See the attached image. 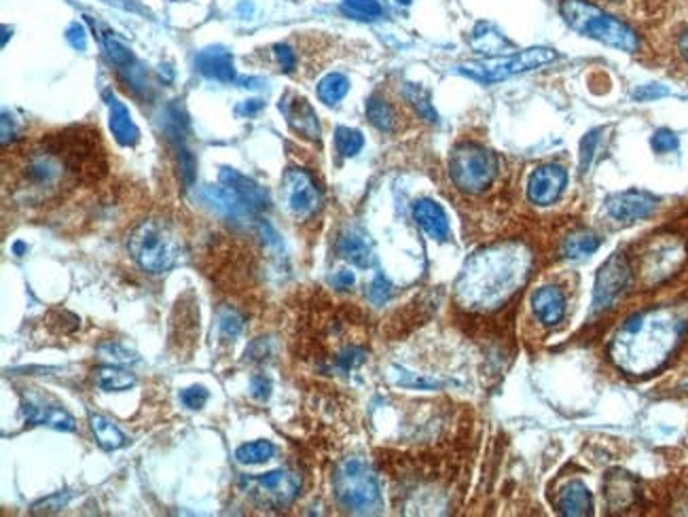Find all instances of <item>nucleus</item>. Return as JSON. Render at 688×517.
Instances as JSON below:
<instances>
[{
    "instance_id": "nucleus-43",
    "label": "nucleus",
    "mask_w": 688,
    "mask_h": 517,
    "mask_svg": "<svg viewBox=\"0 0 688 517\" xmlns=\"http://www.w3.org/2000/svg\"><path fill=\"white\" fill-rule=\"evenodd\" d=\"M250 395L259 401H268L272 397V381L265 376H254L250 379Z\"/></svg>"
},
{
    "instance_id": "nucleus-21",
    "label": "nucleus",
    "mask_w": 688,
    "mask_h": 517,
    "mask_svg": "<svg viewBox=\"0 0 688 517\" xmlns=\"http://www.w3.org/2000/svg\"><path fill=\"white\" fill-rule=\"evenodd\" d=\"M413 219H415V223H417L432 240H448V214H446V210L439 207L435 200H417V202L413 204Z\"/></svg>"
},
{
    "instance_id": "nucleus-33",
    "label": "nucleus",
    "mask_w": 688,
    "mask_h": 517,
    "mask_svg": "<svg viewBox=\"0 0 688 517\" xmlns=\"http://www.w3.org/2000/svg\"><path fill=\"white\" fill-rule=\"evenodd\" d=\"M365 146V137L358 130L352 128H337L335 130V149L342 157H354L363 151Z\"/></svg>"
},
{
    "instance_id": "nucleus-38",
    "label": "nucleus",
    "mask_w": 688,
    "mask_h": 517,
    "mask_svg": "<svg viewBox=\"0 0 688 517\" xmlns=\"http://www.w3.org/2000/svg\"><path fill=\"white\" fill-rule=\"evenodd\" d=\"M207 397H210V392L204 386H191V388H185L180 392V401L189 410H202L207 403Z\"/></svg>"
},
{
    "instance_id": "nucleus-34",
    "label": "nucleus",
    "mask_w": 688,
    "mask_h": 517,
    "mask_svg": "<svg viewBox=\"0 0 688 517\" xmlns=\"http://www.w3.org/2000/svg\"><path fill=\"white\" fill-rule=\"evenodd\" d=\"M100 359L106 361L108 365H130V363H137L138 356L134 352H130L128 348H123L121 344H115V342H106L100 345Z\"/></svg>"
},
{
    "instance_id": "nucleus-8",
    "label": "nucleus",
    "mask_w": 688,
    "mask_h": 517,
    "mask_svg": "<svg viewBox=\"0 0 688 517\" xmlns=\"http://www.w3.org/2000/svg\"><path fill=\"white\" fill-rule=\"evenodd\" d=\"M557 60V51H553L549 47H532L525 51H519L507 58H494V60H485L477 64H464L460 67V72L468 74L475 81L482 83H496V81H505L509 77H515L527 70L541 69L545 64H550Z\"/></svg>"
},
{
    "instance_id": "nucleus-50",
    "label": "nucleus",
    "mask_w": 688,
    "mask_h": 517,
    "mask_svg": "<svg viewBox=\"0 0 688 517\" xmlns=\"http://www.w3.org/2000/svg\"><path fill=\"white\" fill-rule=\"evenodd\" d=\"M396 2H401V4H410L412 0H396Z\"/></svg>"
},
{
    "instance_id": "nucleus-44",
    "label": "nucleus",
    "mask_w": 688,
    "mask_h": 517,
    "mask_svg": "<svg viewBox=\"0 0 688 517\" xmlns=\"http://www.w3.org/2000/svg\"><path fill=\"white\" fill-rule=\"evenodd\" d=\"M67 40H69L74 49L83 51V49L87 47V31H85V26L79 24V22L70 24L69 31H67Z\"/></svg>"
},
{
    "instance_id": "nucleus-41",
    "label": "nucleus",
    "mask_w": 688,
    "mask_h": 517,
    "mask_svg": "<svg viewBox=\"0 0 688 517\" xmlns=\"http://www.w3.org/2000/svg\"><path fill=\"white\" fill-rule=\"evenodd\" d=\"M597 139H600V130L586 134L583 142H581V171L586 173L589 166H591V160L595 155V149H597Z\"/></svg>"
},
{
    "instance_id": "nucleus-42",
    "label": "nucleus",
    "mask_w": 688,
    "mask_h": 517,
    "mask_svg": "<svg viewBox=\"0 0 688 517\" xmlns=\"http://www.w3.org/2000/svg\"><path fill=\"white\" fill-rule=\"evenodd\" d=\"M274 54L275 58H277V64L282 67L284 72H293V70L297 69V56H295V51L288 45H275Z\"/></svg>"
},
{
    "instance_id": "nucleus-5",
    "label": "nucleus",
    "mask_w": 688,
    "mask_h": 517,
    "mask_svg": "<svg viewBox=\"0 0 688 517\" xmlns=\"http://www.w3.org/2000/svg\"><path fill=\"white\" fill-rule=\"evenodd\" d=\"M335 496L349 514L371 516L381 509V490L373 469L358 458L340 465L335 473Z\"/></svg>"
},
{
    "instance_id": "nucleus-29",
    "label": "nucleus",
    "mask_w": 688,
    "mask_h": 517,
    "mask_svg": "<svg viewBox=\"0 0 688 517\" xmlns=\"http://www.w3.org/2000/svg\"><path fill=\"white\" fill-rule=\"evenodd\" d=\"M349 92V81L342 72H331L318 83V98L327 106L342 103Z\"/></svg>"
},
{
    "instance_id": "nucleus-39",
    "label": "nucleus",
    "mask_w": 688,
    "mask_h": 517,
    "mask_svg": "<svg viewBox=\"0 0 688 517\" xmlns=\"http://www.w3.org/2000/svg\"><path fill=\"white\" fill-rule=\"evenodd\" d=\"M392 284L388 282V278L383 277V274H378V277L373 278V282H371V286H369V299L376 304V306H381V304H385L390 297H392Z\"/></svg>"
},
{
    "instance_id": "nucleus-18",
    "label": "nucleus",
    "mask_w": 688,
    "mask_h": 517,
    "mask_svg": "<svg viewBox=\"0 0 688 517\" xmlns=\"http://www.w3.org/2000/svg\"><path fill=\"white\" fill-rule=\"evenodd\" d=\"M104 101L108 104V128H110L112 137L121 146H134L140 139V130H138L128 106L121 103L112 92H106Z\"/></svg>"
},
{
    "instance_id": "nucleus-12",
    "label": "nucleus",
    "mask_w": 688,
    "mask_h": 517,
    "mask_svg": "<svg viewBox=\"0 0 688 517\" xmlns=\"http://www.w3.org/2000/svg\"><path fill=\"white\" fill-rule=\"evenodd\" d=\"M659 208V200L649 191H640V189H629V191H620L606 200V210L608 214L620 221V223H636L642 219L653 216L654 210Z\"/></svg>"
},
{
    "instance_id": "nucleus-40",
    "label": "nucleus",
    "mask_w": 688,
    "mask_h": 517,
    "mask_svg": "<svg viewBox=\"0 0 688 517\" xmlns=\"http://www.w3.org/2000/svg\"><path fill=\"white\" fill-rule=\"evenodd\" d=\"M367 359V352L360 348H345L344 352L337 356V365L342 372H352L358 365H363Z\"/></svg>"
},
{
    "instance_id": "nucleus-45",
    "label": "nucleus",
    "mask_w": 688,
    "mask_h": 517,
    "mask_svg": "<svg viewBox=\"0 0 688 517\" xmlns=\"http://www.w3.org/2000/svg\"><path fill=\"white\" fill-rule=\"evenodd\" d=\"M663 96H667V90L665 87H661V85H642L640 90H636L633 92V98L638 101V103H651V101H656V98H663Z\"/></svg>"
},
{
    "instance_id": "nucleus-7",
    "label": "nucleus",
    "mask_w": 688,
    "mask_h": 517,
    "mask_svg": "<svg viewBox=\"0 0 688 517\" xmlns=\"http://www.w3.org/2000/svg\"><path fill=\"white\" fill-rule=\"evenodd\" d=\"M49 151H54L67 164L70 174L81 178L96 180L106 171L98 134L85 128H72L54 137L49 142Z\"/></svg>"
},
{
    "instance_id": "nucleus-47",
    "label": "nucleus",
    "mask_w": 688,
    "mask_h": 517,
    "mask_svg": "<svg viewBox=\"0 0 688 517\" xmlns=\"http://www.w3.org/2000/svg\"><path fill=\"white\" fill-rule=\"evenodd\" d=\"M261 108H263L261 101H246V103L241 104L240 108H238V113L252 117V115H257Z\"/></svg>"
},
{
    "instance_id": "nucleus-15",
    "label": "nucleus",
    "mask_w": 688,
    "mask_h": 517,
    "mask_svg": "<svg viewBox=\"0 0 688 517\" xmlns=\"http://www.w3.org/2000/svg\"><path fill=\"white\" fill-rule=\"evenodd\" d=\"M280 113L284 115L286 124L290 126L293 132H297L299 137L308 140H320V121L316 110L311 108V104L297 94H286L280 101Z\"/></svg>"
},
{
    "instance_id": "nucleus-11",
    "label": "nucleus",
    "mask_w": 688,
    "mask_h": 517,
    "mask_svg": "<svg viewBox=\"0 0 688 517\" xmlns=\"http://www.w3.org/2000/svg\"><path fill=\"white\" fill-rule=\"evenodd\" d=\"M631 282V268L625 255H613L597 272L595 289H593V306L595 310H606L615 304V299Z\"/></svg>"
},
{
    "instance_id": "nucleus-25",
    "label": "nucleus",
    "mask_w": 688,
    "mask_h": 517,
    "mask_svg": "<svg viewBox=\"0 0 688 517\" xmlns=\"http://www.w3.org/2000/svg\"><path fill=\"white\" fill-rule=\"evenodd\" d=\"M204 202L214 208L218 214L229 216L234 221H244L250 208L241 202L240 198L229 189V187H206L204 189Z\"/></svg>"
},
{
    "instance_id": "nucleus-27",
    "label": "nucleus",
    "mask_w": 688,
    "mask_h": 517,
    "mask_svg": "<svg viewBox=\"0 0 688 517\" xmlns=\"http://www.w3.org/2000/svg\"><path fill=\"white\" fill-rule=\"evenodd\" d=\"M96 384L104 392H126L137 386V376L121 369L119 365H106L103 369H98Z\"/></svg>"
},
{
    "instance_id": "nucleus-37",
    "label": "nucleus",
    "mask_w": 688,
    "mask_h": 517,
    "mask_svg": "<svg viewBox=\"0 0 688 517\" xmlns=\"http://www.w3.org/2000/svg\"><path fill=\"white\" fill-rule=\"evenodd\" d=\"M651 146H653L654 153H672L680 146V139L676 132L667 130V128H661L656 130L651 139Z\"/></svg>"
},
{
    "instance_id": "nucleus-48",
    "label": "nucleus",
    "mask_w": 688,
    "mask_h": 517,
    "mask_svg": "<svg viewBox=\"0 0 688 517\" xmlns=\"http://www.w3.org/2000/svg\"><path fill=\"white\" fill-rule=\"evenodd\" d=\"M680 51H683V58L688 62V31L680 36Z\"/></svg>"
},
{
    "instance_id": "nucleus-1",
    "label": "nucleus",
    "mask_w": 688,
    "mask_h": 517,
    "mask_svg": "<svg viewBox=\"0 0 688 517\" xmlns=\"http://www.w3.org/2000/svg\"><path fill=\"white\" fill-rule=\"evenodd\" d=\"M688 329L685 306H661L640 312L622 322L610 344L615 365L631 376L661 369L683 344Z\"/></svg>"
},
{
    "instance_id": "nucleus-28",
    "label": "nucleus",
    "mask_w": 688,
    "mask_h": 517,
    "mask_svg": "<svg viewBox=\"0 0 688 517\" xmlns=\"http://www.w3.org/2000/svg\"><path fill=\"white\" fill-rule=\"evenodd\" d=\"M600 244L602 242L593 232L581 230V232H574V234H570L566 238V242H564V255L568 259H574V261L586 259L589 255H593L600 248Z\"/></svg>"
},
{
    "instance_id": "nucleus-22",
    "label": "nucleus",
    "mask_w": 688,
    "mask_h": 517,
    "mask_svg": "<svg viewBox=\"0 0 688 517\" xmlns=\"http://www.w3.org/2000/svg\"><path fill=\"white\" fill-rule=\"evenodd\" d=\"M532 310L543 325L555 327L566 316V297L557 286H541L532 295Z\"/></svg>"
},
{
    "instance_id": "nucleus-31",
    "label": "nucleus",
    "mask_w": 688,
    "mask_h": 517,
    "mask_svg": "<svg viewBox=\"0 0 688 517\" xmlns=\"http://www.w3.org/2000/svg\"><path fill=\"white\" fill-rule=\"evenodd\" d=\"M275 454V446L272 442H250L236 449V460L240 465H263L272 460Z\"/></svg>"
},
{
    "instance_id": "nucleus-6",
    "label": "nucleus",
    "mask_w": 688,
    "mask_h": 517,
    "mask_svg": "<svg viewBox=\"0 0 688 517\" xmlns=\"http://www.w3.org/2000/svg\"><path fill=\"white\" fill-rule=\"evenodd\" d=\"M498 174V160L491 151L475 142L458 144L449 155V176L453 185L468 193H483Z\"/></svg>"
},
{
    "instance_id": "nucleus-30",
    "label": "nucleus",
    "mask_w": 688,
    "mask_h": 517,
    "mask_svg": "<svg viewBox=\"0 0 688 517\" xmlns=\"http://www.w3.org/2000/svg\"><path fill=\"white\" fill-rule=\"evenodd\" d=\"M367 117L371 121L373 128H378L379 132H394L396 128V115L392 110V106L385 103L381 96H371L367 101Z\"/></svg>"
},
{
    "instance_id": "nucleus-3",
    "label": "nucleus",
    "mask_w": 688,
    "mask_h": 517,
    "mask_svg": "<svg viewBox=\"0 0 688 517\" xmlns=\"http://www.w3.org/2000/svg\"><path fill=\"white\" fill-rule=\"evenodd\" d=\"M564 22L579 35L600 40L608 47L633 54L640 47L638 35L615 15L586 0H564L559 4Z\"/></svg>"
},
{
    "instance_id": "nucleus-32",
    "label": "nucleus",
    "mask_w": 688,
    "mask_h": 517,
    "mask_svg": "<svg viewBox=\"0 0 688 517\" xmlns=\"http://www.w3.org/2000/svg\"><path fill=\"white\" fill-rule=\"evenodd\" d=\"M342 11L352 20L373 22L383 15V7L379 0H344Z\"/></svg>"
},
{
    "instance_id": "nucleus-49",
    "label": "nucleus",
    "mask_w": 688,
    "mask_h": 517,
    "mask_svg": "<svg viewBox=\"0 0 688 517\" xmlns=\"http://www.w3.org/2000/svg\"><path fill=\"white\" fill-rule=\"evenodd\" d=\"M2 33H4V35H2V45H7V38H9V28H7V26H2Z\"/></svg>"
},
{
    "instance_id": "nucleus-17",
    "label": "nucleus",
    "mask_w": 688,
    "mask_h": 517,
    "mask_svg": "<svg viewBox=\"0 0 688 517\" xmlns=\"http://www.w3.org/2000/svg\"><path fill=\"white\" fill-rule=\"evenodd\" d=\"M104 49H106V56L110 58V62L117 67L121 79L134 90L140 92L146 87V77H144V69L138 64L137 58L132 56V51L121 45L117 38H112L110 35H106L103 38Z\"/></svg>"
},
{
    "instance_id": "nucleus-24",
    "label": "nucleus",
    "mask_w": 688,
    "mask_h": 517,
    "mask_svg": "<svg viewBox=\"0 0 688 517\" xmlns=\"http://www.w3.org/2000/svg\"><path fill=\"white\" fill-rule=\"evenodd\" d=\"M557 507L564 516L583 517L593 514V496L583 482L566 483L559 490Z\"/></svg>"
},
{
    "instance_id": "nucleus-35",
    "label": "nucleus",
    "mask_w": 688,
    "mask_h": 517,
    "mask_svg": "<svg viewBox=\"0 0 688 517\" xmlns=\"http://www.w3.org/2000/svg\"><path fill=\"white\" fill-rule=\"evenodd\" d=\"M407 98H410L413 106L417 108V113H419L422 119H426V121H430V124H437V110L432 108L428 94H426L422 87L407 85Z\"/></svg>"
},
{
    "instance_id": "nucleus-13",
    "label": "nucleus",
    "mask_w": 688,
    "mask_h": 517,
    "mask_svg": "<svg viewBox=\"0 0 688 517\" xmlns=\"http://www.w3.org/2000/svg\"><path fill=\"white\" fill-rule=\"evenodd\" d=\"M24 415L31 424L38 426H49L56 431H74L76 422L74 418L64 410V406H60L56 399L47 397V395H26L24 399Z\"/></svg>"
},
{
    "instance_id": "nucleus-46",
    "label": "nucleus",
    "mask_w": 688,
    "mask_h": 517,
    "mask_svg": "<svg viewBox=\"0 0 688 517\" xmlns=\"http://www.w3.org/2000/svg\"><path fill=\"white\" fill-rule=\"evenodd\" d=\"M331 282H333V286H335V289H342V291H345V289H352V286H354L356 277H354V272H349V270H342V272H337V274L333 277Z\"/></svg>"
},
{
    "instance_id": "nucleus-2",
    "label": "nucleus",
    "mask_w": 688,
    "mask_h": 517,
    "mask_svg": "<svg viewBox=\"0 0 688 517\" xmlns=\"http://www.w3.org/2000/svg\"><path fill=\"white\" fill-rule=\"evenodd\" d=\"M530 274L523 244H500L477 252L460 278V297L477 310H494L507 302Z\"/></svg>"
},
{
    "instance_id": "nucleus-36",
    "label": "nucleus",
    "mask_w": 688,
    "mask_h": 517,
    "mask_svg": "<svg viewBox=\"0 0 688 517\" xmlns=\"http://www.w3.org/2000/svg\"><path fill=\"white\" fill-rule=\"evenodd\" d=\"M218 329H221V336L225 340H236L244 329V320H241L240 314L234 310H225L218 318Z\"/></svg>"
},
{
    "instance_id": "nucleus-9",
    "label": "nucleus",
    "mask_w": 688,
    "mask_h": 517,
    "mask_svg": "<svg viewBox=\"0 0 688 517\" xmlns=\"http://www.w3.org/2000/svg\"><path fill=\"white\" fill-rule=\"evenodd\" d=\"M67 174V164L54 151H35L20 166V187L28 198H45L64 185Z\"/></svg>"
},
{
    "instance_id": "nucleus-19",
    "label": "nucleus",
    "mask_w": 688,
    "mask_h": 517,
    "mask_svg": "<svg viewBox=\"0 0 688 517\" xmlns=\"http://www.w3.org/2000/svg\"><path fill=\"white\" fill-rule=\"evenodd\" d=\"M221 183L225 187H229L252 212H259V210H265V208L270 207L268 191L263 187H259L252 178L244 176V174L234 171V168H223L221 171Z\"/></svg>"
},
{
    "instance_id": "nucleus-26",
    "label": "nucleus",
    "mask_w": 688,
    "mask_h": 517,
    "mask_svg": "<svg viewBox=\"0 0 688 517\" xmlns=\"http://www.w3.org/2000/svg\"><path fill=\"white\" fill-rule=\"evenodd\" d=\"M90 426L94 431V437L98 442L100 448L106 451H115V449L126 446V435L117 428V424L112 420H108L103 414L90 415Z\"/></svg>"
},
{
    "instance_id": "nucleus-20",
    "label": "nucleus",
    "mask_w": 688,
    "mask_h": 517,
    "mask_svg": "<svg viewBox=\"0 0 688 517\" xmlns=\"http://www.w3.org/2000/svg\"><path fill=\"white\" fill-rule=\"evenodd\" d=\"M195 67L207 79H214L221 83L236 81L234 56L225 47H207L204 51H200L195 58Z\"/></svg>"
},
{
    "instance_id": "nucleus-10",
    "label": "nucleus",
    "mask_w": 688,
    "mask_h": 517,
    "mask_svg": "<svg viewBox=\"0 0 688 517\" xmlns=\"http://www.w3.org/2000/svg\"><path fill=\"white\" fill-rule=\"evenodd\" d=\"M282 196L286 208L301 221L313 216L322 207V196L313 176L301 168L286 171L282 180Z\"/></svg>"
},
{
    "instance_id": "nucleus-16",
    "label": "nucleus",
    "mask_w": 688,
    "mask_h": 517,
    "mask_svg": "<svg viewBox=\"0 0 688 517\" xmlns=\"http://www.w3.org/2000/svg\"><path fill=\"white\" fill-rule=\"evenodd\" d=\"M301 487V480L297 473L288 469H275L265 475L257 478V490L274 505H288Z\"/></svg>"
},
{
    "instance_id": "nucleus-23",
    "label": "nucleus",
    "mask_w": 688,
    "mask_h": 517,
    "mask_svg": "<svg viewBox=\"0 0 688 517\" xmlns=\"http://www.w3.org/2000/svg\"><path fill=\"white\" fill-rule=\"evenodd\" d=\"M337 250L356 268H371L373 266V244L363 230H345L337 242Z\"/></svg>"
},
{
    "instance_id": "nucleus-14",
    "label": "nucleus",
    "mask_w": 688,
    "mask_h": 517,
    "mask_svg": "<svg viewBox=\"0 0 688 517\" xmlns=\"http://www.w3.org/2000/svg\"><path fill=\"white\" fill-rule=\"evenodd\" d=\"M568 185V173L561 166L547 164L530 174L527 180V198L532 204L550 207L555 204Z\"/></svg>"
},
{
    "instance_id": "nucleus-4",
    "label": "nucleus",
    "mask_w": 688,
    "mask_h": 517,
    "mask_svg": "<svg viewBox=\"0 0 688 517\" xmlns=\"http://www.w3.org/2000/svg\"><path fill=\"white\" fill-rule=\"evenodd\" d=\"M130 252L149 274H166L182 255V242L166 221H144L130 236Z\"/></svg>"
}]
</instances>
